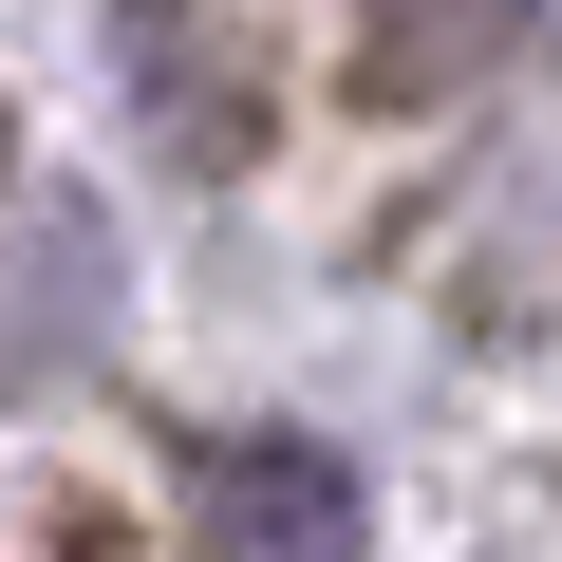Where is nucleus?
Returning a JSON list of instances; mask_svg holds the SVG:
<instances>
[{
  "label": "nucleus",
  "mask_w": 562,
  "mask_h": 562,
  "mask_svg": "<svg viewBox=\"0 0 562 562\" xmlns=\"http://www.w3.org/2000/svg\"><path fill=\"white\" fill-rule=\"evenodd\" d=\"M113 338V225L76 188H20L0 206V375H76Z\"/></svg>",
  "instance_id": "f03ea898"
},
{
  "label": "nucleus",
  "mask_w": 562,
  "mask_h": 562,
  "mask_svg": "<svg viewBox=\"0 0 562 562\" xmlns=\"http://www.w3.org/2000/svg\"><path fill=\"white\" fill-rule=\"evenodd\" d=\"M188 562H375V506L319 431H206L188 450Z\"/></svg>",
  "instance_id": "f257e3e1"
},
{
  "label": "nucleus",
  "mask_w": 562,
  "mask_h": 562,
  "mask_svg": "<svg viewBox=\"0 0 562 562\" xmlns=\"http://www.w3.org/2000/svg\"><path fill=\"white\" fill-rule=\"evenodd\" d=\"M525 20H543V0H357V76L375 94H469Z\"/></svg>",
  "instance_id": "7ed1b4c3"
}]
</instances>
